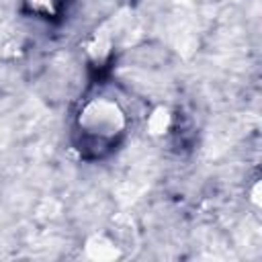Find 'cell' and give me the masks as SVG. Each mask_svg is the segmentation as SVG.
<instances>
[{"mask_svg":"<svg viewBox=\"0 0 262 262\" xmlns=\"http://www.w3.org/2000/svg\"><path fill=\"white\" fill-rule=\"evenodd\" d=\"M125 113L117 100L106 96L90 98L78 115V135L84 154L98 158L104 156L125 131Z\"/></svg>","mask_w":262,"mask_h":262,"instance_id":"cell-1","label":"cell"}]
</instances>
